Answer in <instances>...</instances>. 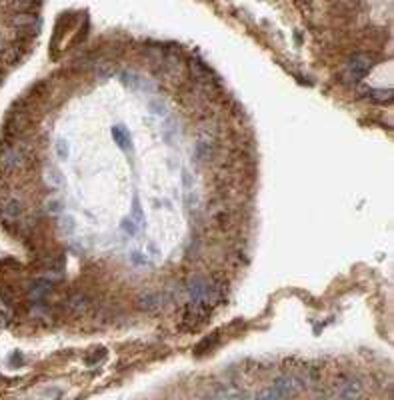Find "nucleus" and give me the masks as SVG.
<instances>
[{
  "instance_id": "1",
  "label": "nucleus",
  "mask_w": 394,
  "mask_h": 400,
  "mask_svg": "<svg viewBox=\"0 0 394 400\" xmlns=\"http://www.w3.org/2000/svg\"><path fill=\"white\" fill-rule=\"evenodd\" d=\"M4 24L10 30L36 36L40 30V16L38 12H8L4 16Z\"/></svg>"
},
{
  "instance_id": "2",
  "label": "nucleus",
  "mask_w": 394,
  "mask_h": 400,
  "mask_svg": "<svg viewBox=\"0 0 394 400\" xmlns=\"http://www.w3.org/2000/svg\"><path fill=\"white\" fill-rule=\"evenodd\" d=\"M210 316V308L200 304V302H190L184 306L182 310V328L186 330H196L200 326V324H204Z\"/></svg>"
},
{
  "instance_id": "3",
  "label": "nucleus",
  "mask_w": 394,
  "mask_h": 400,
  "mask_svg": "<svg viewBox=\"0 0 394 400\" xmlns=\"http://www.w3.org/2000/svg\"><path fill=\"white\" fill-rule=\"evenodd\" d=\"M370 70V58H368L366 54H354L348 62V68H346V78L350 80H360L364 74Z\"/></svg>"
},
{
  "instance_id": "4",
  "label": "nucleus",
  "mask_w": 394,
  "mask_h": 400,
  "mask_svg": "<svg viewBox=\"0 0 394 400\" xmlns=\"http://www.w3.org/2000/svg\"><path fill=\"white\" fill-rule=\"evenodd\" d=\"M64 306H66V310H68L72 316H80V314H84V312L90 308V300H88V296L82 294V292H72V294L66 298Z\"/></svg>"
},
{
  "instance_id": "5",
  "label": "nucleus",
  "mask_w": 394,
  "mask_h": 400,
  "mask_svg": "<svg viewBox=\"0 0 394 400\" xmlns=\"http://www.w3.org/2000/svg\"><path fill=\"white\" fill-rule=\"evenodd\" d=\"M160 304H162V296L158 292H146L144 296L138 298V308H142L146 312L156 310Z\"/></svg>"
},
{
  "instance_id": "6",
  "label": "nucleus",
  "mask_w": 394,
  "mask_h": 400,
  "mask_svg": "<svg viewBox=\"0 0 394 400\" xmlns=\"http://www.w3.org/2000/svg\"><path fill=\"white\" fill-rule=\"evenodd\" d=\"M50 288H52V280H48V278H38L36 282H32V286L28 290L32 302H34V300H42L48 292H50Z\"/></svg>"
},
{
  "instance_id": "7",
  "label": "nucleus",
  "mask_w": 394,
  "mask_h": 400,
  "mask_svg": "<svg viewBox=\"0 0 394 400\" xmlns=\"http://www.w3.org/2000/svg\"><path fill=\"white\" fill-rule=\"evenodd\" d=\"M366 98L372 100V102H378V104H384V102H390V90H372L368 88L366 90Z\"/></svg>"
},
{
  "instance_id": "8",
  "label": "nucleus",
  "mask_w": 394,
  "mask_h": 400,
  "mask_svg": "<svg viewBox=\"0 0 394 400\" xmlns=\"http://www.w3.org/2000/svg\"><path fill=\"white\" fill-rule=\"evenodd\" d=\"M62 208H64V204L60 202L58 198H50V200L46 202V212H48V214H60Z\"/></svg>"
},
{
  "instance_id": "9",
  "label": "nucleus",
  "mask_w": 394,
  "mask_h": 400,
  "mask_svg": "<svg viewBox=\"0 0 394 400\" xmlns=\"http://www.w3.org/2000/svg\"><path fill=\"white\" fill-rule=\"evenodd\" d=\"M74 228H76L74 218H72V216H64V218H62V232H64V234H70Z\"/></svg>"
},
{
  "instance_id": "10",
  "label": "nucleus",
  "mask_w": 394,
  "mask_h": 400,
  "mask_svg": "<svg viewBox=\"0 0 394 400\" xmlns=\"http://www.w3.org/2000/svg\"><path fill=\"white\" fill-rule=\"evenodd\" d=\"M56 152H58L60 158H66V156H68V146H66L64 140H58V142H56Z\"/></svg>"
}]
</instances>
